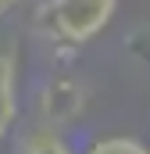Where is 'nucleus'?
<instances>
[{
	"instance_id": "2",
	"label": "nucleus",
	"mask_w": 150,
	"mask_h": 154,
	"mask_svg": "<svg viewBox=\"0 0 150 154\" xmlns=\"http://www.w3.org/2000/svg\"><path fill=\"white\" fill-rule=\"evenodd\" d=\"M43 118H46V125L54 129V125H64V122H72V118L82 115V108H86V90H82V82H75V79H54L50 86H43Z\"/></svg>"
},
{
	"instance_id": "5",
	"label": "nucleus",
	"mask_w": 150,
	"mask_h": 154,
	"mask_svg": "<svg viewBox=\"0 0 150 154\" xmlns=\"http://www.w3.org/2000/svg\"><path fill=\"white\" fill-rule=\"evenodd\" d=\"M86 154H150V147L132 140V136H107V140L93 143Z\"/></svg>"
},
{
	"instance_id": "4",
	"label": "nucleus",
	"mask_w": 150,
	"mask_h": 154,
	"mask_svg": "<svg viewBox=\"0 0 150 154\" xmlns=\"http://www.w3.org/2000/svg\"><path fill=\"white\" fill-rule=\"evenodd\" d=\"M14 154H72V147H68V140H64L57 129L39 125V129H29V133L18 140Z\"/></svg>"
},
{
	"instance_id": "3",
	"label": "nucleus",
	"mask_w": 150,
	"mask_h": 154,
	"mask_svg": "<svg viewBox=\"0 0 150 154\" xmlns=\"http://www.w3.org/2000/svg\"><path fill=\"white\" fill-rule=\"evenodd\" d=\"M18 115V65L14 54L0 47V140L11 133Z\"/></svg>"
},
{
	"instance_id": "6",
	"label": "nucleus",
	"mask_w": 150,
	"mask_h": 154,
	"mask_svg": "<svg viewBox=\"0 0 150 154\" xmlns=\"http://www.w3.org/2000/svg\"><path fill=\"white\" fill-rule=\"evenodd\" d=\"M11 7H18V0H0V18L11 14Z\"/></svg>"
},
{
	"instance_id": "1",
	"label": "nucleus",
	"mask_w": 150,
	"mask_h": 154,
	"mask_svg": "<svg viewBox=\"0 0 150 154\" xmlns=\"http://www.w3.org/2000/svg\"><path fill=\"white\" fill-rule=\"evenodd\" d=\"M118 0H46L39 11V25L50 39L61 43H89L111 25Z\"/></svg>"
}]
</instances>
